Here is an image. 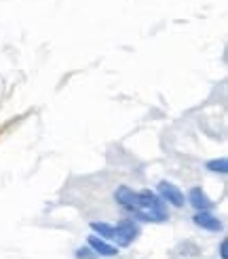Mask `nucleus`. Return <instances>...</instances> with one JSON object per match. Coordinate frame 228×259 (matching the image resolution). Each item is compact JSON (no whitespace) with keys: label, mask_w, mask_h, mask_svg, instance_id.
I'll return each mask as SVG.
<instances>
[{"label":"nucleus","mask_w":228,"mask_h":259,"mask_svg":"<svg viewBox=\"0 0 228 259\" xmlns=\"http://www.w3.org/2000/svg\"><path fill=\"white\" fill-rule=\"evenodd\" d=\"M159 194L163 196V200L171 202L173 206H184V192L177 186L169 184V181H161L159 184Z\"/></svg>","instance_id":"nucleus-3"},{"label":"nucleus","mask_w":228,"mask_h":259,"mask_svg":"<svg viewBox=\"0 0 228 259\" xmlns=\"http://www.w3.org/2000/svg\"><path fill=\"white\" fill-rule=\"evenodd\" d=\"M207 169L209 171H213V173H226L228 171V162H226V158H220V160H209L207 162Z\"/></svg>","instance_id":"nucleus-8"},{"label":"nucleus","mask_w":228,"mask_h":259,"mask_svg":"<svg viewBox=\"0 0 228 259\" xmlns=\"http://www.w3.org/2000/svg\"><path fill=\"white\" fill-rule=\"evenodd\" d=\"M193 219H195V224L203 230H209V232H220L222 230V222L215 215H211L209 211H199Z\"/></svg>","instance_id":"nucleus-5"},{"label":"nucleus","mask_w":228,"mask_h":259,"mask_svg":"<svg viewBox=\"0 0 228 259\" xmlns=\"http://www.w3.org/2000/svg\"><path fill=\"white\" fill-rule=\"evenodd\" d=\"M220 259H228V242L226 240L220 242Z\"/></svg>","instance_id":"nucleus-10"},{"label":"nucleus","mask_w":228,"mask_h":259,"mask_svg":"<svg viewBox=\"0 0 228 259\" xmlns=\"http://www.w3.org/2000/svg\"><path fill=\"white\" fill-rule=\"evenodd\" d=\"M91 230L97 232L99 238H104V240H112V238H114V226H110V224L93 222V224H91Z\"/></svg>","instance_id":"nucleus-7"},{"label":"nucleus","mask_w":228,"mask_h":259,"mask_svg":"<svg viewBox=\"0 0 228 259\" xmlns=\"http://www.w3.org/2000/svg\"><path fill=\"white\" fill-rule=\"evenodd\" d=\"M74 257L76 259H97V253L91 247H81V249H76Z\"/></svg>","instance_id":"nucleus-9"},{"label":"nucleus","mask_w":228,"mask_h":259,"mask_svg":"<svg viewBox=\"0 0 228 259\" xmlns=\"http://www.w3.org/2000/svg\"><path fill=\"white\" fill-rule=\"evenodd\" d=\"M89 247H91L101 257H117L119 255V249L117 247H112L108 240L99 238V236H89Z\"/></svg>","instance_id":"nucleus-6"},{"label":"nucleus","mask_w":228,"mask_h":259,"mask_svg":"<svg viewBox=\"0 0 228 259\" xmlns=\"http://www.w3.org/2000/svg\"><path fill=\"white\" fill-rule=\"evenodd\" d=\"M188 202L193 204L197 211H211L213 206H215V202L201 188H193V190L188 192Z\"/></svg>","instance_id":"nucleus-4"},{"label":"nucleus","mask_w":228,"mask_h":259,"mask_svg":"<svg viewBox=\"0 0 228 259\" xmlns=\"http://www.w3.org/2000/svg\"><path fill=\"white\" fill-rule=\"evenodd\" d=\"M114 198H117V202L123 206L125 211H129L137 219H142V222L163 224V222H167L169 219V213H167L165 202L150 190L133 192L131 188L121 186L117 190V194H114Z\"/></svg>","instance_id":"nucleus-1"},{"label":"nucleus","mask_w":228,"mask_h":259,"mask_svg":"<svg viewBox=\"0 0 228 259\" xmlns=\"http://www.w3.org/2000/svg\"><path fill=\"white\" fill-rule=\"evenodd\" d=\"M139 236V226L131 219H123L119 226H114V242L117 247H129V244Z\"/></svg>","instance_id":"nucleus-2"}]
</instances>
